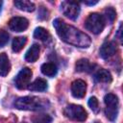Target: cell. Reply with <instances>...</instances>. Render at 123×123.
<instances>
[{
    "instance_id": "6da1fadb",
    "label": "cell",
    "mask_w": 123,
    "mask_h": 123,
    "mask_svg": "<svg viewBox=\"0 0 123 123\" xmlns=\"http://www.w3.org/2000/svg\"><path fill=\"white\" fill-rule=\"evenodd\" d=\"M53 26L61 39L68 44L80 48H86L91 43V39L86 34L71 25L66 24L61 18H56L53 21Z\"/></svg>"
},
{
    "instance_id": "7402d4cb",
    "label": "cell",
    "mask_w": 123,
    "mask_h": 123,
    "mask_svg": "<svg viewBox=\"0 0 123 123\" xmlns=\"http://www.w3.org/2000/svg\"><path fill=\"white\" fill-rule=\"evenodd\" d=\"M88 106H89V108L92 110V111L95 112V113H97V112L99 111V110H100V109H99L98 100H97V98L94 97V96H92V97L89 98V100H88Z\"/></svg>"
},
{
    "instance_id": "e0dca14e",
    "label": "cell",
    "mask_w": 123,
    "mask_h": 123,
    "mask_svg": "<svg viewBox=\"0 0 123 123\" xmlns=\"http://www.w3.org/2000/svg\"><path fill=\"white\" fill-rule=\"evenodd\" d=\"M95 79L99 83H111L112 81L111 74L106 69H99L95 73Z\"/></svg>"
},
{
    "instance_id": "ac0fdd59",
    "label": "cell",
    "mask_w": 123,
    "mask_h": 123,
    "mask_svg": "<svg viewBox=\"0 0 123 123\" xmlns=\"http://www.w3.org/2000/svg\"><path fill=\"white\" fill-rule=\"evenodd\" d=\"M27 42V37H16L13 38L12 43V48L13 52H19L23 49Z\"/></svg>"
},
{
    "instance_id": "9c48e42d",
    "label": "cell",
    "mask_w": 123,
    "mask_h": 123,
    "mask_svg": "<svg viewBox=\"0 0 123 123\" xmlns=\"http://www.w3.org/2000/svg\"><path fill=\"white\" fill-rule=\"evenodd\" d=\"M86 84L83 80H75L71 84V93L75 98H83L86 95Z\"/></svg>"
},
{
    "instance_id": "ba28073f",
    "label": "cell",
    "mask_w": 123,
    "mask_h": 123,
    "mask_svg": "<svg viewBox=\"0 0 123 123\" xmlns=\"http://www.w3.org/2000/svg\"><path fill=\"white\" fill-rule=\"evenodd\" d=\"M9 28L13 32H23L29 26V21L25 17L15 16L10 19L8 22Z\"/></svg>"
},
{
    "instance_id": "44dd1931",
    "label": "cell",
    "mask_w": 123,
    "mask_h": 123,
    "mask_svg": "<svg viewBox=\"0 0 123 123\" xmlns=\"http://www.w3.org/2000/svg\"><path fill=\"white\" fill-rule=\"evenodd\" d=\"M104 12H105V16L107 17V19L109 20V22L110 23H112L114 21L115 17H116V12H115V10L113 8H111V7H109V8H107L105 10Z\"/></svg>"
},
{
    "instance_id": "277c9868",
    "label": "cell",
    "mask_w": 123,
    "mask_h": 123,
    "mask_svg": "<svg viewBox=\"0 0 123 123\" xmlns=\"http://www.w3.org/2000/svg\"><path fill=\"white\" fill-rule=\"evenodd\" d=\"M104 102L106 105L105 113L109 120L114 121L118 113V98L112 93H108L104 97Z\"/></svg>"
},
{
    "instance_id": "484cf974",
    "label": "cell",
    "mask_w": 123,
    "mask_h": 123,
    "mask_svg": "<svg viewBox=\"0 0 123 123\" xmlns=\"http://www.w3.org/2000/svg\"><path fill=\"white\" fill-rule=\"evenodd\" d=\"M1 9H2V1H0V12H1Z\"/></svg>"
},
{
    "instance_id": "d6986e66",
    "label": "cell",
    "mask_w": 123,
    "mask_h": 123,
    "mask_svg": "<svg viewBox=\"0 0 123 123\" xmlns=\"http://www.w3.org/2000/svg\"><path fill=\"white\" fill-rule=\"evenodd\" d=\"M40 69H41V72L44 75L49 76V77L55 76L57 74V71H58L57 66L54 63H52V62H45V63H43L41 65Z\"/></svg>"
},
{
    "instance_id": "d4e9b609",
    "label": "cell",
    "mask_w": 123,
    "mask_h": 123,
    "mask_svg": "<svg viewBox=\"0 0 123 123\" xmlns=\"http://www.w3.org/2000/svg\"><path fill=\"white\" fill-rule=\"evenodd\" d=\"M121 28H122V24H120L119 29H118V32H117V36H118V38H119L120 40L122 39V37H121Z\"/></svg>"
},
{
    "instance_id": "2e32d148",
    "label": "cell",
    "mask_w": 123,
    "mask_h": 123,
    "mask_svg": "<svg viewBox=\"0 0 123 123\" xmlns=\"http://www.w3.org/2000/svg\"><path fill=\"white\" fill-rule=\"evenodd\" d=\"M28 88L32 91H44L47 89V82L44 79L37 78L31 85H29Z\"/></svg>"
},
{
    "instance_id": "ffe728a7",
    "label": "cell",
    "mask_w": 123,
    "mask_h": 123,
    "mask_svg": "<svg viewBox=\"0 0 123 123\" xmlns=\"http://www.w3.org/2000/svg\"><path fill=\"white\" fill-rule=\"evenodd\" d=\"M33 123H52V117L46 113L36 114L32 118Z\"/></svg>"
},
{
    "instance_id": "4316f807",
    "label": "cell",
    "mask_w": 123,
    "mask_h": 123,
    "mask_svg": "<svg viewBox=\"0 0 123 123\" xmlns=\"http://www.w3.org/2000/svg\"><path fill=\"white\" fill-rule=\"evenodd\" d=\"M21 123H26V122H21Z\"/></svg>"
},
{
    "instance_id": "cb8c5ba5",
    "label": "cell",
    "mask_w": 123,
    "mask_h": 123,
    "mask_svg": "<svg viewBox=\"0 0 123 123\" xmlns=\"http://www.w3.org/2000/svg\"><path fill=\"white\" fill-rule=\"evenodd\" d=\"M84 3H85L86 5H90V6H92V5L97 4L98 1H84Z\"/></svg>"
},
{
    "instance_id": "30bf717a",
    "label": "cell",
    "mask_w": 123,
    "mask_h": 123,
    "mask_svg": "<svg viewBox=\"0 0 123 123\" xmlns=\"http://www.w3.org/2000/svg\"><path fill=\"white\" fill-rule=\"evenodd\" d=\"M117 51V46L114 41H107L102 44L99 50V54L101 58L107 60L111 57H112Z\"/></svg>"
},
{
    "instance_id": "603a6c76",
    "label": "cell",
    "mask_w": 123,
    "mask_h": 123,
    "mask_svg": "<svg viewBox=\"0 0 123 123\" xmlns=\"http://www.w3.org/2000/svg\"><path fill=\"white\" fill-rule=\"evenodd\" d=\"M9 41V34L4 31L1 30L0 31V47H3L4 45H6Z\"/></svg>"
},
{
    "instance_id": "8992f818",
    "label": "cell",
    "mask_w": 123,
    "mask_h": 123,
    "mask_svg": "<svg viewBox=\"0 0 123 123\" xmlns=\"http://www.w3.org/2000/svg\"><path fill=\"white\" fill-rule=\"evenodd\" d=\"M62 13L71 20H76L80 14V6L74 1H63L61 4Z\"/></svg>"
},
{
    "instance_id": "7a4b0ae2",
    "label": "cell",
    "mask_w": 123,
    "mask_h": 123,
    "mask_svg": "<svg viewBox=\"0 0 123 123\" xmlns=\"http://www.w3.org/2000/svg\"><path fill=\"white\" fill-rule=\"evenodd\" d=\"M13 106L18 110L23 111H42L47 109L49 102L46 99H41L36 96H25L16 99Z\"/></svg>"
},
{
    "instance_id": "7c38bea8",
    "label": "cell",
    "mask_w": 123,
    "mask_h": 123,
    "mask_svg": "<svg viewBox=\"0 0 123 123\" xmlns=\"http://www.w3.org/2000/svg\"><path fill=\"white\" fill-rule=\"evenodd\" d=\"M39 52H40L39 45L33 44L25 54V61L29 62H35L39 57Z\"/></svg>"
},
{
    "instance_id": "4fadbf2b",
    "label": "cell",
    "mask_w": 123,
    "mask_h": 123,
    "mask_svg": "<svg viewBox=\"0 0 123 123\" xmlns=\"http://www.w3.org/2000/svg\"><path fill=\"white\" fill-rule=\"evenodd\" d=\"M11 70V63L6 53L0 54V76L5 77Z\"/></svg>"
},
{
    "instance_id": "52a82bcc",
    "label": "cell",
    "mask_w": 123,
    "mask_h": 123,
    "mask_svg": "<svg viewBox=\"0 0 123 123\" xmlns=\"http://www.w3.org/2000/svg\"><path fill=\"white\" fill-rule=\"evenodd\" d=\"M32 75H33L32 70L29 67H24L23 69H21L14 79L15 86L18 89H25L26 87H28L30 85V80L32 78Z\"/></svg>"
},
{
    "instance_id": "5bb4252c",
    "label": "cell",
    "mask_w": 123,
    "mask_h": 123,
    "mask_svg": "<svg viewBox=\"0 0 123 123\" xmlns=\"http://www.w3.org/2000/svg\"><path fill=\"white\" fill-rule=\"evenodd\" d=\"M14 6L20 10V11H24V12H34L36 9V5L31 2V1H27V0H16L13 2Z\"/></svg>"
},
{
    "instance_id": "3957f363",
    "label": "cell",
    "mask_w": 123,
    "mask_h": 123,
    "mask_svg": "<svg viewBox=\"0 0 123 123\" xmlns=\"http://www.w3.org/2000/svg\"><path fill=\"white\" fill-rule=\"evenodd\" d=\"M85 26L92 34L98 35L105 28V18L103 15H101L97 12L90 13L87 16V18L86 19Z\"/></svg>"
},
{
    "instance_id": "8fae6325",
    "label": "cell",
    "mask_w": 123,
    "mask_h": 123,
    "mask_svg": "<svg viewBox=\"0 0 123 123\" xmlns=\"http://www.w3.org/2000/svg\"><path fill=\"white\" fill-rule=\"evenodd\" d=\"M95 64L91 63L87 59H80L75 64L76 71L78 72H91Z\"/></svg>"
},
{
    "instance_id": "9a60e30c",
    "label": "cell",
    "mask_w": 123,
    "mask_h": 123,
    "mask_svg": "<svg viewBox=\"0 0 123 123\" xmlns=\"http://www.w3.org/2000/svg\"><path fill=\"white\" fill-rule=\"evenodd\" d=\"M34 37L36 38L43 41V42H49V41H51V35H50V33L46 29H44L42 27L36 28V30L34 32Z\"/></svg>"
},
{
    "instance_id": "5b68a950",
    "label": "cell",
    "mask_w": 123,
    "mask_h": 123,
    "mask_svg": "<svg viewBox=\"0 0 123 123\" xmlns=\"http://www.w3.org/2000/svg\"><path fill=\"white\" fill-rule=\"evenodd\" d=\"M63 114L65 115V117L71 120L80 121V122L85 121L87 117V113L85 111V109L82 106L75 105V104L66 106L63 110Z\"/></svg>"
}]
</instances>
